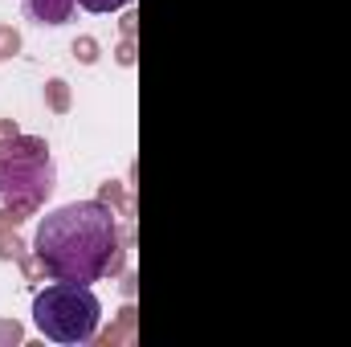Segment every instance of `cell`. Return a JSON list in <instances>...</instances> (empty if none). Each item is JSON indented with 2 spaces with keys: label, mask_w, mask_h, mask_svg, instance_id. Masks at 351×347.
<instances>
[{
  "label": "cell",
  "mask_w": 351,
  "mask_h": 347,
  "mask_svg": "<svg viewBox=\"0 0 351 347\" xmlns=\"http://www.w3.org/2000/svg\"><path fill=\"white\" fill-rule=\"evenodd\" d=\"M98 200L110 204L119 217H131V213H135V200H131V192H127L119 180H102V184H98Z\"/></svg>",
  "instance_id": "8992f818"
},
{
  "label": "cell",
  "mask_w": 351,
  "mask_h": 347,
  "mask_svg": "<svg viewBox=\"0 0 351 347\" xmlns=\"http://www.w3.org/2000/svg\"><path fill=\"white\" fill-rule=\"evenodd\" d=\"M25 221H29V217H25L21 208H8V204H4V208H0V237H4V233H16Z\"/></svg>",
  "instance_id": "4fadbf2b"
},
{
  "label": "cell",
  "mask_w": 351,
  "mask_h": 347,
  "mask_svg": "<svg viewBox=\"0 0 351 347\" xmlns=\"http://www.w3.org/2000/svg\"><path fill=\"white\" fill-rule=\"evenodd\" d=\"M135 21H139V12L127 4V12L119 16V29H123V37H135Z\"/></svg>",
  "instance_id": "9a60e30c"
},
{
  "label": "cell",
  "mask_w": 351,
  "mask_h": 347,
  "mask_svg": "<svg viewBox=\"0 0 351 347\" xmlns=\"http://www.w3.org/2000/svg\"><path fill=\"white\" fill-rule=\"evenodd\" d=\"M94 344L98 347H131L135 344V307H123L119 311V323L110 327V331H102V335H94Z\"/></svg>",
  "instance_id": "5b68a950"
},
{
  "label": "cell",
  "mask_w": 351,
  "mask_h": 347,
  "mask_svg": "<svg viewBox=\"0 0 351 347\" xmlns=\"http://www.w3.org/2000/svg\"><path fill=\"white\" fill-rule=\"evenodd\" d=\"M25 254H29V246H25L16 233H4V237H0V261H21Z\"/></svg>",
  "instance_id": "30bf717a"
},
{
  "label": "cell",
  "mask_w": 351,
  "mask_h": 347,
  "mask_svg": "<svg viewBox=\"0 0 351 347\" xmlns=\"http://www.w3.org/2000/svg\"><path fill=\"white\" fill-rule=\"evenodd\" d=\"M86 12H119V8H127V4H135V0H78Z\"/></svg>",
  "instance_id": "5bb4252c"
},
{
  "label": "cell",
  "mask_w": 351,
  "mask_h": 347,
  "mask_svg": "<svg viewBox=\"0 0 351 347\" xmlns=\"http://www.w3.org/2000/svg\"><path fill=\"white\" fill-rule=\"evenodd\" d=\"M74 8H78V0H29V4H25L29 21H37V25H49V29L66 25V21L74 16Z\"/></svg>",
  "instance_id": "277c9868"
},
{
  "label": "cell",
  "mask_w": 351,
  "mask_h": 347,
  "mask_svg": "<svg viewBox=\"0 0 351 347\" xmlns=\"http://www.w3.org/2000/svg\"><path fill=\"white\" fill-rule=\"evenodd\" d=\"M16 135H21V127H16V119H0V147H4V143H12Z\"/></svg>",
  "instance_id": "2e32d148"
},
{
  "label": "cell",
  "mask_w": 351,
  "mask_h": 347,
  "mask_svg": "<svg viewBox=\"0 0 351 347\" xmlns=\"http://www.w3.org/2000/svg\"><path fill=\"white\" fill-rule=\"evenodd\" d=\"M33 323L45 339L62 347L94 344L102 323V302L82 282H53L33 298Z\"/></svg>",
  "instance_id": "3957f363"
},
{
  "label": "cell",
  "mask_w": 351,
  "mask_h": 347,
  "mask_svg": "<svg viewBox=\"0 0 351 347\" xmlns=\"http://www.w3.org/2000/svg\"><path fill=\"white\" fill-rule=\"evenodd\" d=\"M114 62H119L123 70H131V66L139 62V49H135V37H123V41H119V49H114Z\"/></svg>",
  "instance_id": "7c38bea8"
},
{
  "label": "cell",
  "mask_w": 351,
  "mask_h": 347,
  "mask_svg": "<svg viewBox=\"0 0 351 347\" xmlns=\"http://www.w3.org/2000/svg\"><path fill=\"white\" fill-rule=\"evenodd\" d=\"M70 53H74V62H78V66H98L102 45H98V37L82 33V37H74V41H70Z\"/></svg>",
  "instance_id": "ba28073f"
},
{
  "label": "cell",
  "mask_w": 351,
  "mask_h": 347,
  "mask_svg": "<svg viewBox=\"0 0 351 347\" xmlns=\"http://www.w3.org/2000/svg\"><path fill=\"white\" fill-rule=\"evenodd\" d=\"M25 344V327L16 319H0V347H21Z\"/></svg>",
  "instance_id": "8fae6325"
},
{
  "label": "cell",
  "mask_w": 351,
  "mask_h": 347,
  "mask_svg": "<svg viewBox=\"0 0 351 347\" xmlns=\"http://www.w3.org/2000/svg\"><path fill=\"white\" fill-rule=\"evenodd\" d=\"M21 45H25L21 29H16V25H0V62H12V58L21 53Z\"/></svg>",
  "instance_id": "9c48e42d"
},
{
  "label": "cell",
  "mask_w": 351,
  "mask_h": 347,
  "mask_svg": "<svg viewBox=\"0 0 351 347\" xmlns=\"http://www.w3.org/2000/svg\"><path fill=\"white\" fill-rule=\"evenodd\" d=\"M45 106L53 110V115H70L74 110V90L66 78H49L45 82Z\"/></svg>",
  "instance_id": "52a82bcc"
},
{
  "label": "cell",
  "mask_w": 351,
  "mask_h": 347,
  "mask_svg": "<svg viewBox=\"0 0 351 347\" xmlns=\"http://www.w3.org/2000/svg\"><path fill=\"white\" fill-rule=\"evenodd\" d=\"M53 184L58 172L49 160V143L41 135H16L12 143L0 147V200L8 208L37 217L53 196Z\"/></svg>",
  "instance_id": "7a4b0ae2"
},
{
  "label": "cell",
  "mask_w": 351,
  "mask_h": 347,
  "mask_svg": "<svg viewBox=\"0 0 351 347\" xmlns=\"http://www.w3.org/2000/svg\"><path fill=\"white\" fill-rule=\"evenodd\" d=\"M123 246L119 213L110 204L94 200H74L41 217L33 233V254L45 261L53 282H98L106 278L110 258Z\"/></svg>",
  "instance_id": "6da1fadb"
},
{
  "label": "cell",
  "mask_w": 351,
  "mask_h": 347,
  "mask_svg": "<svg viewBox=\"0 0 351 347\" xmlns=\"http://www.w3.org/2000/svg\"><path fill=\"white\" fill-rule=\"evenodd\" d=\"M123 294H127V298H131V294H135V274H131V270H127V274H123Z\"/></svg>",
  "instance_id": "e0dca14e"
}]
</instances>
